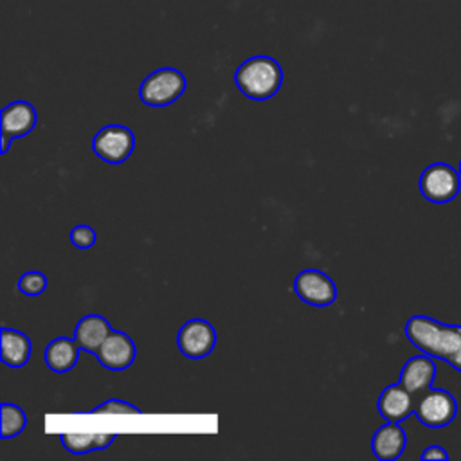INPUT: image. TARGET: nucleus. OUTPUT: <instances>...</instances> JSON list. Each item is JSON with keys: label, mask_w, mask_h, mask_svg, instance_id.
<instances>
[{"label": "nucleus", "mask_w": 461, "mask_h": 461, "mask_svg": "<svg viewBox=\"0 0 461 461\" xmlns=\"http://www.w3.org/2000/svg\"><path fill=\"white\" fill-rule=\"evenodd\" d=\"M407 339L425 355L447 360L461 346V326L443 324L427 315H414L405 324Z\"/></svg>", "instance_id": "nucleus-1"}, {"label": "nucleus", "mask_w": 461, "mask_h": 461, "mask_svg": "<svg viewBox=\"0 0 461 461\" xmlns=\"http://www.w3.org/2000/svg\"><path fill=\"white\" fill-rule=\"evenodd\" d=\"M234 83L241 94L254 101L276 95L283 83V68L270 56H252L234 72Z\"/></svg>", "instance_id": "nucleus-2"}, {"label": "nucleus", "mask_w": 461, "mask_h": 461, "mask_svg": "<svg viewBox=\"0 0 461 461\" xmlns=\"http://www.w3.org/2000/svg\"><path fill=\"white\" fill-rule=\"evenodd\" d=\"M185 90V77L173 67H162L148 74L140 86L139 97L148 106H167L175 103Z\"/></svg>", "instance_id": "nucleus-3"}, {"label": "nucleus", "mask_w": 461, "mask_h": 461, "mask_svg": "<svg viewBox=\"0 0 461 461\" xmlns=\"http://www.w3.org/2000/svg\"><path fill=\"white\" fill-rule=\"evenodd\" d=\"M459 171L445 162L430 164L420 176V191L432 203H447L459 193Z\"/></svg>", "instance_id": "nucleus-4"}, {"label": "nucleus", "mask_w": 461, "mask_h": 461, "mask_svg": "<svg viewBox=\"0 0 461 461\" xmlns=\"http://www.w3.org/2000/svg\"><path fill=\"white\" fill-rule=\"evenodd\" d=\"M135 148L133 131L121 124H108L101 128L92 139L94 153L108 164L124 162Z\"/></svg>", "instance_id": "nucleus-5"}, {"label": "nucleus", "mask_w": 461, "mask_h": 461, "mask_svg": "<svg viewBox=\"0 0 461 461\" xmlns=\"http://www.w3.org/2000/svg\"><path fill=\"white\" fill-rule=\"evenodd\" d=\"M414 412L423 425L439 429L456 418L457 402L445 389H429L420 394L418 402H414Z\"/></svg>", "instance_id": "nucleus-6"}, {"label": "nucleus", "mask_w": 461, "mask_h": 461, "mask_svg": "<svg viewBox=\"0 0 461 461\" xmlns=\"http://www.w3.org/2000/svg\"><path fill=\"white\" fill-rule=\"evenodd\" d=\"M295 295L310 306H330L337 299V285L322 270L306 268L294 279Z\"/></svg>", "instance_id": "nucleus-7"}, {"label": "nucleus", "mask_w": 461, "mask_h": 461, "mask_svg": "<svg viewBox=\"0 0 461 461\" xmlns=\"http://www.w3.org/2000/svg\"><path fill=\"white\" fill-rule=\"evenodd\" d=\"M176 344L184 357L200 360L214 349L216 330L205 319H191L178 330Z\"/></svg>", "instance_id": "nucleus-8"}, {"label": "nucleus", "mask_w": 461, "mask_h": 461, "mask_svg": "<svg viewBox=\"0 0 461 461\" xmlns=\"http://www.w3.org/2000/svg\"><path fill=\"white\" fill-rule=\"evenodd\" d=\"M137 355L135 342L122 331L112 330V333L104 339V342L95 351L97 362L112 371L126 369L133 364Z\"/></svg>", "instance_id": "nucleus-9"}, {"label": "nucleus", "mask_w": 461, "mask_h": 461, "mask_svg": "<svg viewBox=\"0 0 461 461\" xmlns=\"http://www.w3.org/2000/svg\"><path fill=\"white\" fill-rule=\"evenodd\" d=\"M36 110L27 101H14L4 106L0 113V133L11 140L31 133L36 126Z\"/></svg>", "instance_id": "nucleus-10"}, {"label": "nucleus", "mask_w": 461, "mask_h": 461, "mask_svg": "<svg viewBox=\"0 0 461 461\" xmlns=\"http://www.w3.org/2000/svg\"><path fill=\"white\" fill-rule=\"evenodd\" d=\"M436 376V364L430 355L411 357L400 373V384L414 396L430 389Z\"/></svg>", "instance_id": "nucleus-11"}, {"label": "nucleus", "mask_w": 461, "mask_h": 461, "mask_svg": "<svg viewBox=\"0 0 461 461\" xmlns=\"http://www.w3.org/2000/svg\"><path fill=\"white\" fill-rule=\"evenodd\" d=\"M378 412L387 421H403L412 411H414V400L412 394L398 382L393 385H387L380 398H378Z\"/></svg>", "instance_id": "nucleus-12"}, {"label": "nucleus", "mask_w": 461, "mask_h": 461, "mask_svg": "<svg viewBox=\"0 0 461 461\" xmlns=\"http://www.w3.org/2000/svg\"><path fill=\"white\" fill-rule=\"evenodd\" d=\"M405 445H407L405 432L396 421H387L385 425L378 427L371 439V450L382 461H393L400 457Z\"/></svg>", "instance_id": "nucleus-13"}, {"label": "nucleus", "mask_w": 461, "mask_h": 461, "mask_svg": "<svg viewBox=\"0 0 461 461\" xmlns=\"http://www.w3.org/2000/svg\"><path fill=\"white\" fill-rule=\"evenodd\" d=\"M112 333L110 322L97 313H88L79 319L74 330V339L77 340L79 348L83 351L94 353L99 349V346L104 342V339Z\"/></svg>", "instance_id": "nucleus-14"}, {"label": "nucleus", "mask_w": 461, "mask_h": 461, "mask_svg": "<svg viewBox=\"0 0 461 461\" xmlns=\"http://www.w3.org/2000/svg\"><path fill=\"white\" fill-rule=\"evenodd\" d=\"M0 351H2V362L9 367H22L29 362L32 355V342L31 339L11 328L0 330Z\"/></svg>", "instance_id": "nucleus-15"}, {"label": "nucleus", "mask_w": 461, "mask_h": 461, "mask_svg": "<svg viewBox=\"0 0 461 461\" xmlns=\"http://www.w3.org/2000/svg\"><path fill=\"white\" fill-rule=\"evenodd\" d=\"M79 344L70 337H58L47 344L45 364L54 373L70 371L79 358Z\"/></svg>", "instance_id": "nucleus-16"}, {"label": "nucleus", "mask_w": 461, "mask_h": 461, "mask_svg": "<svg viewBox=\"0 0 461 461\" xmlns=\"http://www.w3.org/2000/svg\"><path fill=\"white\" fill-rule=\"evenodd\" d=\"M61 445L72 454H88L94 450H104L115 439V434H76L65 432L59 436Z\"/></svg>", "instance_id": "nucleus-17"}, {"label": "nucleus", "mask_w": 461, "mask_h": 461, "mask_svg": "<svg viewBox=\"0 0 461 461\" xmlns=\"http://www.w3.org/2000/svg\"><path fill=\"white\" fill-rule=\"evenodd\" d=\"M0 412H2V430H0L2 439L14 438L25 429L27 416L18 405L5 402V403H2Z\"/></svg>", "instance_id": "nucleus-18"}, {"label": "nucleus", "mask_w": 461, "mask_h": 461, "mask_svg": "<svg viewBox=\"0 0 461 461\" xmlns=\"http://www.w3.org/2000/svg\"><path fill=\"white\" fill-rule=\"evenodd\" d=\"M18 290L29 297L40 295L47 290V277L38 270H29L18 279Z\"/></svg>", "instance_id": "nucleus-19"}, {"label": "nucleus", "mask_w": 461, "mask_h": 461, "mask_svg": "<svg viewBox=\"0 0 461 461\" xmlns=\"http://www.w3.org/2000/svg\"><path fill=\"white\" fill-rule=\"evenodd\" d=\"M90 412L92 414H139L140 409H137L135 405H131L128 402L112 398V400H106L104 403H101L99 407L92 409Z\"/></svg>", "instance_id": "nucleus-20"}, {"label": "nucleus", "mask_w": 461, "mask_h": 461, "mask_svg": "<svg viewBox=\"0 0 461 461\" xmlns=\"http://www.w3.org/2000/svg\"><path fill=\"white\" fill-rule=\"evenodd\" d=\"M70 241L77 247V249H83V250H88L94 247L95 243V230L90 227V225H76L72 230H70Z\"/></svg>", "instance_id": "nucleus-21"}, {"label": "nucleus", "mask_w": 461, "mask_h": 461, "mask_svg": "<svg viewBox=\"0 0 461 461\" xmlns=\"http://www.w3.org/2000/svg\"><path fill=\"white\" fill-rule=\"evenodd\" d=\"M423 461L425 459H441V461H447L448 459V454H447V450L443 448V447H439V445H430V447H427L423 452H421V456H420Z\"/></svg>", "instance_id": "nucleus-22"}, {"label": "nucleus", "mask_w": 461, "mask_h": 461, "mask_svg": "<svg viewBox=\"0 0 461 461\" xmlns=\"http://www.w3.org/2000/svg\"><path fill=\"white\" fill-rule=\"evenodd\" d=\"M447 362L454 367V369H457V371H461V346L447 358Z\"/></svg>", "instance_id": "nucleus-23"}, {"label": "nucleus", "mask_w": 461, "mask_h": 461, "mask_svg": "<svg viewBox=\"0 0 461 461\" xmlns=\"http://www.w3.org/2000/svg\"><path fill=\"white\" fill-rule=\"evenodd\" d=\"M9 144H11V139L2 135V148H0V153H2V155H4V153L9 149Z\"/></svg>", "instance_id": "nucleus-24"}, {"label": "nucleus", "mask_w": 461, "mask_h": 461, "mask_svg": "<svg viewBox=\"0 0 461 461\" xmlns=\"http://www.w3.org/2000/svg\"><path fill=\"white\" fill-rule=\"evenodd\" d=\"M459 175H461V162H459Z\"/></svg>", "instance_id": "nucleus-25"}]
</instances>
